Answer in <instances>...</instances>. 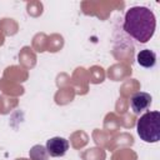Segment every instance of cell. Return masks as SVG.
<instances>
[{"label": "cell", "mask_w": 160, "mask_h": 160, "mask_svg": "<svg viewBox=\"0 0 160 160\" xmlns=\"http://www.w3.org/2000/svg\"><path fill=\"white\" fill-rule=\"evenodd\" d=\"M156 18L146 6H132L125 12L124 30L134 40L145 44L155 32Z\"/></svg>", "instance_id": "obj_1"}, {"label": "cell", "mask_w": 160, "mask_h": 160, "mask_svg": "<svg viewBox=\"0 0 160 160\" xmlns=\"http://www.w3.org/2000/svg\"><path fill=\"white\" fill-rule=\"evenodd\" d=\"M136 132L145 142H158L160 140V112L148 111L136 122Z\"/></svg>", "instance_id": "obj_2"}, {"label": "cell", "mask_w": 160, "mask_h": 160, "mask_svg": "<svg viewBox=\"0 0 160 160\" xmlns=\"http://www.w3.org/2000/svg\"><path fill=\"white\" fill-rule=\"evenodd\" d=\"M45 149L50 156L60 158V156H64L66 154V151L69 150V141L64 138L55 136V138H51L46 141Z\"/></svg>", "instance_id": "obj_3"}, {"label": "cell", "mask_w": 160, "mask_h": 160, "mask_svg": "<svg viewBox=\"0 0 160 160\" xmlns=\"http://www.w3.org/2000/svg\"><path fill=\"white\" fill-rule=\"evenodd\" d=\"M151 100H152L151 95L145 91L135 92L130 99V108L135 115H139L140 112H142L150 108Z\"/></svg>", "instance_id": "obj_4"}, {"label": "cell", "mask_w": 160, "mask_h": 160, "mask_svg": "<svg viewBox=\"0 0 160 160\" xmlns=\"http://www.w3.org/2000/svg\"><path fill=\"white\" fill-rule=\"evenodd\" d=\"M136 61L142 68H154L156 64V54L150 49L140 50L136 55Z\"/></svg>", "instance_id": "obj_5"}, {"label": "cell", "mask_w": 160, "mask_h": 160, "mask_svg": "<svg viewBox=\"0 0 160 160\" xmlns=\"http://www.w3.org/2000/svg\"><path fill=\"white\" fill-rule=\"evenodd\" d=\"M29 156L31 160H48V151L44 146L41 145H35L31 148V150L29 151Z\"/></svg>", "instance_id": "obj_6"}]
</instances>
